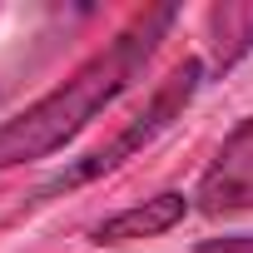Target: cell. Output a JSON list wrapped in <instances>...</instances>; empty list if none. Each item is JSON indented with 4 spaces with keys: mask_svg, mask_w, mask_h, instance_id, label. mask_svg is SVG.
I'll return each mask as SVG.
<instances>
[{
    "mask_svg": "<svg viewBox=\"0 0 253 253\" xmlns=\"http://www.w3.org/2000/svg\"><path fill=\"white\" fill-rule=\"evenodd\" d=\"M174 15H179L174 5L144 10L129 30H119L99 55H89L65 84H55L45 99L25 104L15 119L0 124V174L20 169V164H35V159H50L55 149H65L109 99H119L139 80V70L154 60L159 40L169 35Z\"/></svg>",
    "mask_w": 253,
    "mask_h": 253,
    "instance_id": "6da1fadb",
    "label": "cell"
},
{
    "mask_svg": "<svg viewBox=\"0 0 253 253\" xmlns=\"http://www.w3.org/2000/svg\"><path fill=\"white\" fill-rule=\"evenodd\" d=\"M199 80H204V65L199 60H184V65H174L169 70V80L154 89V99L124 124V129L109 139V144H99L94 154H84L75 169H65V174H55L50 184H40V194L35 199H50V194H65V189H80V184H89V179H104V174H114L124 159H134L149 139H159L169 124L184 114V104L194 99V89H199Z\"/></svg>",
    "mask_w": 253,
    "mask_h": 253,
    "instance_id": "7a4b0ae2",
    "label": "cell"
},
{
    "mask_svg": "<svg viewBox=\"0 0 253 253\" xmlns=\"http://www.w3.org/2000/svg\"><path fill=\"white\" fill-rule=\"evenodd\" d=\"M194 199H199V213H209V218L253 209V119H238L228 129V139L218 144L213 164L204 169Z\"/></svg>",
    "mask_w": 253,
    "mask_h": 253,
    "instance_id": "3957f363",
    "label": "cell"
},
{
    "mask_svg": "<svg viewBox=\"0 0 253 253\" xmlns=\"http://www.w3.org/2000/svg\"><path fill=\"white\" fill-rule=\"evenodd\" d=\"M184 213H189V199L179 194V189H164V194H154V199H144V204H134V209H119L114 218H104V223H94V243H129V238H159V233H169L174 223H184Z\"/></svg>",
    "mask_w": 253,
    "mask_h": 253,
    "instance_id": "277c9868",
    "label": "cell"
},
{
    "mask_svg": "<svg viewBox=\"0 0 253 253\" xmlns=\"http://www.w3.org/2000/svg\"><path fill=\"white\" fill-rule=\"evenodd\" d=\"M209 45H213V65L228 70L253 50V0H223L209 10Z\"/></svg>",
    "mask_w": 253,
    "mask_h": 253,
    "instance_id": "5b68a950",
    "label": "cell"
},
{
    "mask_svg": "<svg viewBox=\"0 0 253 253\" xmlns=\"http://www.w3.org/2000/svg\"><path fill=\"white\" fill-rule=\"evenodd\" d=\"M194 253H253V233H233V238H204Z\"/></svg>",
    "mask_w": 253,
    "mask_h": 253,
    "instance_id": "8992f818",
    "label": "cell"
}]
</instances>
